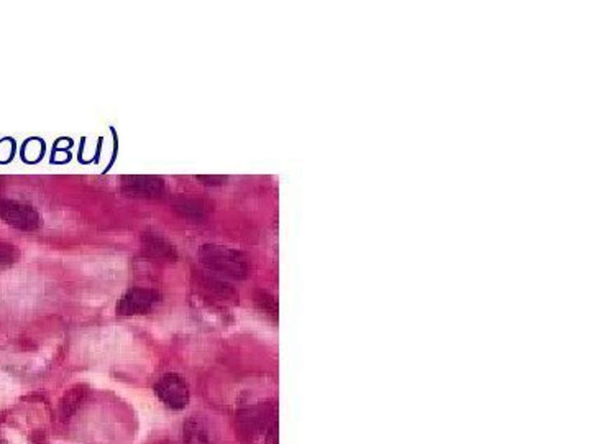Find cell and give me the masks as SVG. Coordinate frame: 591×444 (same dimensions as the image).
Wrapping results in <instances>:
<instances>
[{
  "label": "cell",
  "mask_w": 591,
  "mask_h": 444,
  "mask_svg": "<svg viewBox=\"0 0 591 444\" xmlns=\"http://www.w3.org/2000/svg\"><path fill=\"white\" fill-rule=\"evenodd\" d=\"M202 255H204V262L209 265L211 268L229 275V277L244 278L246 275V270H248L246 268L245 259L241 257L239 252L227 247L206 245V249L202 250Z\"/></svg>",
  "instance_id": "1"
},
{
  "label": "cell",
  "mask_w": 591,
  "mask_h": 444,
  "mask_svg": "<svg viewBox=\"0 0 591 444\" xmlns=\"http://www.w3.org/2000/svg\"><path fill=\"white\" fill-rule=\"evenodd\" d=\"M2 216L11 226L20 229H33L38 224V216L32 207L17 204V202H6L2 206Z\"/></svg>",
  "instance_id": "2"
},
{
  "label": "cell",
  "mask_w": 591,
  "mask_h": 444,
  "mask_svg": "<svg viewBox=\"0 0 591 444\" xmlns=\"http://www.w3.org/2000/svg\"><path fill=\"white\" fill-rule=\"evenodd\" d=\"M12 262H15V250L12 249V245L0 244V267L11 265Z\"/></svg>",
  "instance_id": "3"
}]
</instances>
